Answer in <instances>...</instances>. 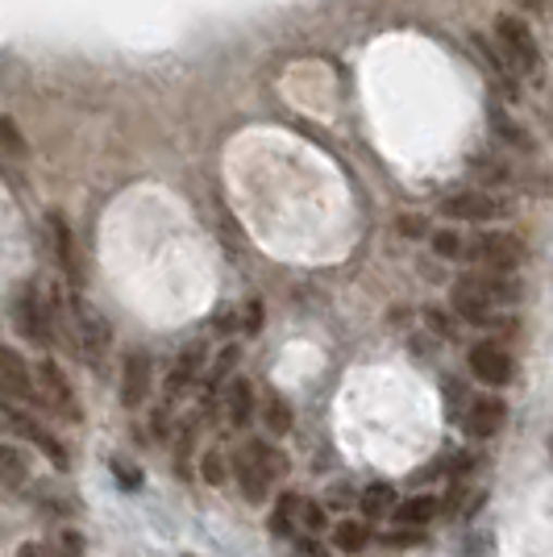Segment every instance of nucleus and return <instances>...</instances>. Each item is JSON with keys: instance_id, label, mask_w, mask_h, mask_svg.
I'll list each match as a JSON object with an SVG mask.
<instances>
[{"instance_id": "nucleus-1", "label": "nucleus", "mask_w": 553, "mask_h": 557, "mask_svg": "<svg viewBox=\"0 0 553 557\" xmlns=\"http://www.w3.org/2000/svg\"><path fill=\"white\" fill-rule=\"evenodd\" d=\"M520 300V283L507 275H462L454 283V312L470 325H491V312L500 304Z\"/></svg>"}, {"instance_id": "nucleus-2", "label": "nucleus", "mask_w": 553, "mask_h": 557, "mask_svg": "<svg viewBox=\"0 0 553 557\" xmlns=\"http://www.w3.org/2000/svg\"><path fill=\"white\" fill-rule=\"evenodd\" d=\"M283 470H287L283 454L267 442H250L237 458H233V474H237L242 495H246L250 504H262V499L271 495V483H275Z\"/></svg>"}, {"instance_id": "nucleus-3", "label": "nucleus", "mask_w": 553, "mask_h": 557, "mask_svg": "<svg viewBox=\"0 0 553 557\" xmlns=\"http://www.w3.org/2000/svg\"><path fill=\"white\" fill-rule=\"evenodd\" d=\"M495 42H500V54H504V63L512 71H532L541 67V47H537V38H532V29L520 17H500L495 22Z\"/></svg>"}, {"instance_id": "nucleus-4", "label": "nucleus", "mask_w": 553, "mask_h": 557, "mask_svg": "<svg viewBox=\"0 0 553 557\" xmlns=\"http://www.w3.org/2000/svg\"><path fill=\"white\" fill-rule=\"evenodd\" d=\"M54 312L47 308L42 300V292L38 287H22L17 292V300H13V325L22 333L25 342H34V346H50L54 342Z\"/></svg>"}, {"instance_id": "nucleus-5", "label": "nucleus", "mask_w": 553, "mask_h": 557, "mask_svg": "<svg viewBox=\"0 0 553 557\" xmlns=\"http://www.w3.org/2000/svg\"><path fill=\"white\" fill-rule=\"evenodd\" d=\"M470 258L483 262L491 275H507V271H516L525 262V246L512 233H483V237L470 242Z\"/></svg>"}, {"instance_id": "nucleus-6", "label": "nucleus", "mask_w": 553, "mask_h": 557, "mask_svg": "<svg viewBox=\"0 0 553 557\" xmlns=\"http://www.w3.org/2000/svg\"><path fill=\"white\" fill-rule=\"evenodd\" d=\"M0 399L9 404H38V374L29 371L17 349L0 346Z\"/></svg>"}, {"instance_id": "nucleus-7", "label": "nucleus", "mask_w": 553, "mask_h": 557, "mask_svg": "<svg viewBox=\"0 0 553 557\" xmlns=\"http://www.w3.org/2000/svg\"><path fill=\"white\" fill-rule=\"evenodd\" d=\"M441 212L450 221H495V216L507 212V205L500 196H491V191H458V196L441 200Z\"/></svg>"}, {"instance_id": "nucleus-8", "label": "nucleus", "mask_w": 553, "mask_h": 557, "mask_svg": "<svg viewBox=\"0 0 553 557\" xmlns=\"http://www.w3.org/2000/svg\"><path fill=\"white\" fill-rule=\"evenodd\" d=\"M75 321H71V329H75V342H79V354L88 358V362H100L105 358V349H109V325H105V317L100 312H93L88 304L75 300V312H71Z\"/></svg>"}, {"instance_id": "nucleus-9", "label": "nucleus", "mask_w": 553, "mask_h": 557, "mask_svg": "<svg viewBox=\"0 0 553 557\" xmlns=\"http://www.w3.org/2000/svg\"><path fill=\"white\" fill-rule=\"evenodd\" d=\"M38 404L50 408L54 417L79 420V404H75L67 379H63V371H59L54 362H42V367H38Z\"/></svg>"}, {"instance_id": "nucleus-10", "label": "nucleus", "mask_w": 553, "mask_h": 557, "mask_svg": "<svg viewBox=\"0 0 553 557\" xmlns=\"http://www.w3.org/2000/svg\"><path fill=\"white\" fill-rule=\"evenodd\" d=\"M512 354L504 346H495V342H479V346L470 349V374L487 383V387H504L507 379H512Z\"/></svg>"}, {"instance_id": "nucleus-11", "label": "nucleus", "mask_w": 553, "mask_h": 557, "mask_svg": "<svg viewBox=\"0 0 553 557\" xmlns=\"http://www.w3.org/2000/svg\"><path fill=\"white\" fill-rule=\"evenodd\" d=\"M504 420H507V404H504V399H495V395H483V399H475V404L466 408L462 424H466V433H470V437H495V433L504 429Z\"/></svg>"}, {"instance_id": "nucleus-12", "label": "nucleus", "mask_w": 553, "mask_h": 557, "mask_svg": "<svg viewBox=\"0 0 553 557\" xmlns=\"http://www.w3.org/2000/svg\"><path fill=\"white\" fill-rule=\"evenodd\" d=\"M150 395V358L146 354H130L125 358V374H121V404L125 408H142Z\"/></svg>"}, {"instance_id": "nucleus-13", "label": "nucleus", "mask_w": 553, "mask_h": 557, "mask_svg": "<svg viewBox=\"0 0 553 557\" xmlns=\"http://www.w3.org/2000/svg\"><path fill=\"white\" fill-rule=\"evenodd\" d=\"M9 420H13V429L22 433L25 442H34L38 449H42V454H47L50 462H54V466H67V454H63V445L54 442L47 429H38V424L25 417V412H9Z\"/></svg>"}, {"instance_id": "nucleus-14", "label": "nucleus", "mask_w": 553, "mask_h": 557, "mask_svg": "<svg viewBox=\"0 0 553 557\" xmlns=\"http://www.w3.org/2000/svg\"><path fill=\"white\" fill-rule=\"evenodd\" d=\"M50 237H54V258L63 262V271H67V278L79 287V262H75V246H71V230H67V221L59 216V212H50Z\"/></svg>"}, {"instance_id": "nucleus-15", "label": "nucleus", "mask_w": 553, "mask_h": 557, "mask_svg": "<svg viewBox=\"0 0 553 557\" xmlns=\"http://www.w3.org/2000/svg\"><path fill=\"white\" fill-rule=\"evenodd\" d=\"M29 483V458L17 445H0V487L22 491Z\"/></svg>"}, {"instance_id": "nucleus-16", "label": "nucleus", "mask_w": 553, "mask_h": 557, "mask_svg": "<svg viewBox=\"0 0 553 557\" xmlns=\"http://www.w3.org/2000/svg\"><path fill=\"white\" fill-rule=\"evenodd\" d=\"M433 516H438V499H433V495H416V499H404V504L392 511V520L400 524V529H425Z\"/></svg>"}, {"instance_id": "nucleus-17", "label": "nucleus", "mask_w": 553, "mask_h": 557, "mask_svg": "<svg viewBox=\"0 0 553 557\" xmlns=\"http://www.w3.org/2000/svg\"><path fill=\"white\" fill-rule=\"evenodd\" d=\"M225 408H230V424L237 429H246L254 417V395H250V383L246 379H233L230 392H225Z\"/></svg>"}, {"instance_id": "nucleus-18", "label": "nucleus", "mask_w": 553, "mask_h": 557, "mask_svg": "<svg viewBox=\"0 0 553 557\" xmlns=\"http://www.w3.org/2000/svg\"><path fill=\"white\" fill-rule=\"evenodd\" d=\"M400 508V499H395V487H388V483H374V487L362 491V511L367 516H392V511Z\"/></svg>"}, {"instance_id": "nucleus-19", "label": "nucleus", "mask_w": 553, "mask_h": 557, "mask_svg": "<svg viewBox=\"0 0 553 557\" xmlns=\"http://www.w3.org/2000/svg\"><path fill=\"white\" fill-rule=\"evenodd\" d=\"M333 545H337V554H362V545H367V524H362V520H342V524L333 529Z\"/></svg>"}, {"instance_id": "nucleus-20", "label": "nucleus", "mask_w": 553, "mask_h": 557, "mask_svg": "<svg viewBox=\"0 0 553 557\" xmlns=\"http://www.w3.org/2000/svg\"><path fill=\"white\" fill-rule=\"evenodd\" d=\"M262 420H267V429H271L275 437H283V433L292 429V408H287L279 395H267V412H262Z\"/></svg>"}, {"instance_id": "nucleus-21", "label": "nucleus", "mask_w": 553, "mask_h": 557, "mask_svg": "<svg viewBox=\"0 0 553 557\" xmlns=\"http://www.w3.org/2000/svg\"><path fill=\"white\" fill-rule=\"evenodd\" d=\"M300 504H304V499H296V495H283V499H279V508H275V533L279 536L296 533V520H300Z\"/></svg>"}, {"instance_id": "nucleus-22", "label": "nucleus", "mask_w": 553, "mask_h": 557, "mask_svg": "<svg viewBox=\"0 0 553 557\" xmlns=\"http://www.w3.org/2000/svg\"><path fill=\"white\" fill-rule=\"evenodd\" d=\"M462 246H466V242H462L458 233H438V237H433V250H438L441 258H462Z\"/></svg>"}, {"instance_id": "nucleus-23", "label": "nucleus", "mask_w": 553, "mask_h": 557, "mask_svg": "<svg viewBox=\"0 0 553 557\" xmlns=\"http://www.w3.org/2000/svg\"><path fill=\"white\" fill-rule=\"evenodd\" d=\"M205 479L208 483H225V454L221 449H208L205 454Z\"/></svg>"}, {"instance_id": "nucleus-24", "label": "nucleus", "mask_w": 553, "mask_h": 557, "mask_svg": "<svg viewBox=\"0 0 553 557\" xmlns=\"http://www.w3.org/2000/svg\"><path fill=\"white\" fill-rule=\"evenodd\" d=\"M300 529H304V533H321V529H324L321 504H300Z\"/></svg>"}, {"instance_id": "nucleus-25", "label": "nucleus", "mask_w": 553, "mask_h": 557, "mask_svg": "<svg viewBox=\"0 0 553 557\" xmlns=\"http://www.w3.org/2000/svg\"><path fill=\"white\" fill-rule=\"evenodd\" d=\"M113 470H116V479L125 483V491H138V487H142V470H138V466L113 462Z\"/></svg>"}, {"instance_id": "nucleus-26", "label": "nucleus", "mask_w": 553, "mask_h": 557, "mask_svg": "<svg viewBox=\"0 0 553 557\" xmlns=\"http://www.w3.org/2000/svg\"><path fill=\"white\" fill-rule=\"evenodd\" d=\"M79 549H84V541H79L75 533L59 536V554H63V557H79Z\"/></svg>"}, {"instance_id": "nucleus-27", "label": "nucleus", "mask_w": 553, "mask_h": 557, "mask_svg": "<svg viewBox=\"0 0 553 557\" xmlns=\"http://www.w3.org/2000/svg\"><path fill=\"white\" fill-rule=\"evenodd\" d=\"M17 557H50V554L42 549V545H29V541H25L22 549H17Z\"/></svg>"}, {"instance_id": "nucleus-28", "label": "nucleus", "mask_w": 553, "mask_h": 557, "mask_svg": "<svg viewBox=\"0 0 553 557\" xmlns=\"http://www.w3.org/2000/svg\"><path fill=\"white\" fill-rule=\"evenodd\" d=\"M550 449H553V445H550Z\"/></svg>"}]
</instances>
